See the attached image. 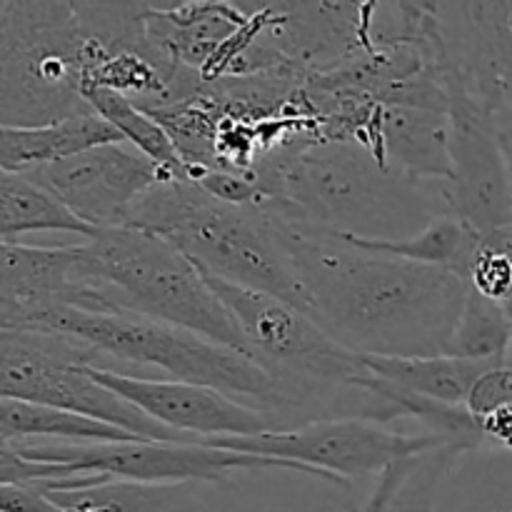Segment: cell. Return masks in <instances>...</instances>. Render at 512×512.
I'll return each mask as SVG.
<instances>
[{
	"label": "cell",
	"instance_id": "7a4b0ae2",
	"mask_svg": "<svg viewBox=\"0 0 512 512\" xmlns=\"http://www.w3.org/2000/svg\"><path fill=\"white\" fill-rule=\"evenodd\" d=\"M263 205L278 218L330 235L410 240L448 215L440 183L395 173L358 140H288L253 170Z\"/></svg>",
	"mask_w": 512,
	"mask_h": 512
},
{
	"label": "cell",
	"instance_id": "8992f818",
	"mask_svg": "<svg viewBox=\"0 0 512 512\" xmlns=\"http://www.w3.org/2000/svg\"><path fill=\"white\" fill-rule=\"evenodd\" d=\"M90 33L75 3H0V125L38 128L95 113Z\"/></svg>",
	"mask_w": 512,
	"mask_h": 512
},
{
	"label": "cell",
	"instance_id": "e0dca14e",
	"mask_svg": "<svg viewBox=\"0 0 512 512\" xmlns=\"http://www.w3.org/2000/svg\"><path fill=\"white\" fill-rule=\"evenodd\" d=\"M198 485L110 480L98 488L48 495L68 512H208Z\"/></svg>",
	"mask_w": 512,
	"mask_h": 512
},
{
	"label": "cell",
	"instance_id": "ffe728a7",
	"mask_svg": "<svg viewBox=\"0 0 512 512\" xmlns=\"http://www.w3.org/2000/svg\"><path fill=\"white\" fill-rule=\"evenodd\" d=\"M60 440V443H133V433L68 413L48 405L23 403V400L0 398V443H23V440Z\"/></svg>",
	"mask_w": 512,
	"mask_h": 512
},
{
	"label": "cell",
	"instance_id": "44dd1931",
	"mask_svg": "<svg viewBox=\"0 0 512 512\" xmlns=\"http://www.w3.org/2000/svg\"><path fill=\"white\" fill-rule=\"evenodd\" d=\"M90 108L108 120L128 145L153 160L168 178L173 180H190V168L185 158L180 155L173 135L168 133L160 120H155L148 110L140 108L128 95H120L115 90L105 88H88L85 90Z\"/></svg>",
	"mask_w": 512,
	"mask_h": 512
},
{
	"label": "cell",
	"instance_id": "9c48e42d",
	"mask_svg": "<svg viewBox=\"0 0 512 512\" xmlns=\"http://www.w3.org/2000/svg\"><path fill=\"white\" fill-rule=\"evenodd\" d=\"M35 463L63 465L70 475H105L110 480L133 483H228L238 470H293L313 475L325 483L340 485L333 475L315 468L288 463V460L260 458V455L233 453L210 448L205 443H158V440H133V443H0Z\"/></svg>",
	"mask_w": 512,
	"mask_h": 512
},
{
	"label": "cell",
	"instance_id": "ac0fdd59",
	"mask_svg": "<svg viewBox=\"0 0 512 512\" xmlns=\"http://www.w3.org/2000/svg\"><path fill=\"white\" fill-rule=\"evenodd\" d=\"M340 238L348 240L355 248L370 250V253L393 255V258L410 260V263L450 270L468 283L470 263H473V255L483 235L453 215H438L435 220H430L423 233L410 240H368L353 238V235H340Z\"/></svg>",
	"mask_w": 512,
	"mask_h": 512
},
{
	"label": "cell",
	"instance_id": "cb8c5ba5",
	"mask_svg": "<svg viewBox=\"0 0 512 512\" xmlns=\"http://www.w3.org/2000/svg\"><path fill=\"white\" fill-rule=\"evenodd\" d=\"M468 285L495 303H512V225L480 238L468 270Z\"/></svg>",
	"mask_w": 512,
	"mask_h": 512
},
{
	"label": "cell",
	"instance_id": "d4e9b609",
	"mask_svg": "<svg viewBox=\"0 0 512 512\" xmlns=\"http://www.w3.org/2000/svg\"><path fill=\"white\" fill-rule=\"evenodd\" d=\"M465 408L475 415L478 420L490 418V415L500 413V410L512 408V368L500 363L485 370L478 380H475L470 398Z\"/></svg>",
	"mask_w": 512,
	"mask_h": 512
},
{
	"label": "cell",
	"instance_id": "5bb4252c",
	"mask_svg": "<svg viewBox=\"0 0 512 512\" xmlns=\"http://www.w3.org/2000/svg\"><path fill=\"white\" fill-rule=\"evenodd\" d=\"M58 305L108 310L85 280L80 245L38 248L20 240L0 245V330L28 328Z\"/></svg>",
	"mask_w": 512,
	"mask_h": 512
},
{
	"label": "cell",
	"instance_id": "277c9868",
	"mask_svg": "<svg viewBox=\"0 0 512 512\" xmlns=\"http://www.w3.org/2000/svg\"><path fill=\"white\" fill-rule=\"evenodd\" d=\"M80 260L85 280L108 313L143 315L253 358L243 330L198 265L163 235L140 228L98 230L80 245Z\"/></svg>",
	"mask_w": 512,
	"mask_h": 512
},
{
	"label": "cell",
	"instance_id": "4fadbf2b",
	"mask_svg": "<svg viewBox=\"0 0 512 512\" xmlns=\"http://www.w3.org/2000/svg\"><path fill=\"white\" fill-rule=\"evenodd\" d=\"M90 375L155 423L195 440L250 438L285 430V425L265 410L250 408L205 385L135 378L115 368H90Z\"/></svg>",
	"mask_w": 512,
	"mask_h": 512
},
{
	"label": "cell",
	"instance_id": "2e32d148",
	"mask_svg": "<svg viewBox=\"0 0 512 512\" xmlns=\"http://www.w3.org/2000/svg\"><path fill=\"white\" fill-rule=\"evenodd\" d=\"M503 360H463L453 355L435 358H363L373 378L403 393L443 405H465L475 380Z\"/></svg>",
	"mask_w": 512,
	"mask_h": 512
},
{
	"label": "cell",
	"instance_id": "7c38bea8",
	"mask_svg": "<svg viewBox=\"0 0 512 512\" xmlns=\"http://www.w3.org/2000/svg\"><path fill=\"white\" fill-rule=\"evenodd\" d=\"M23 175L63 200L95 233L128 228L140 200L163 180H173L128 143L100 145Z\"/></svg>",
	"mask_w": 512,
	"mask_h": 512
},
{
	"label": "cell",
	"instance_id": "8fae6325",
	"mask_svg": "<svg viewBox=\"0 0 512 512\" xmlns=\"http://www.w3.org/2000/svg\"><path fill=\"white\" fill-rule=\"evenodd\" d=\"M450 115V178L440 183L448 215L480 235L512 225V185L498 128L458 85H445Z\"/></svg>",
	"mask_w": 512,
	"mask_h": 512
},
{
	"label": "cell",
	"instance_id": "30bf717a",
	"mask_svg": "<svg viewBox=\"0 0 512 512\" xmlns=\"http://www.w3.org/2000/svg\"><path fill=\"white\" fill-rule=\"evenodd\" d=\"M203 443L210 448L315 468L333 475L340 485L348 488L353 480L375 473L383 475L390 465L443 448L450 440L433 433H400L390 428V423L373 418H320L298 428L273 430L250 438H213Z\"/></svg>",
	"mask_w": 512,
	"mask_h": 512
},
{
	"label": "cell",
	"instance_id": "484cf974",
	"mask_svg": "<svg viewBox=\"0 0 512 512\" xmlns=\"http://www.w3.org/2000/svg\"><path fill=\"white\" fill-rule=\"evenodd\" d=\"M0 510L3 512H68L50 500L48 493L30 483L0 485Z\"/></svg>",
	"mask_w": 512,
	"mask_h": 512
},
{
	"label": "cell",
	"instance_id": "603a6c76",
	"mask_svg": "<svg viewBox=\"0 0 512 512\" xmlns=\"http://www.w3.org/2000/svg\"><path fill=\"white\" fill-rule=\"evenodd\" d=\"M463 453H468L463 445L448 443L405 460L383 512H435L440 483Z\"/></svg>",
	"mask_w": 512,
	"mask_h": 512
},
{
	"label": "cell",
	"instance_id": "4316f807",
	"mask_svg": "<svg viewBox=\"0 0 512 512\" xmlns=\"http://www.w3.org/2000/svg\"><path fill=\"white\" fill-rule=\"evenodd\" d=\"M403 463H405V460L390 465V468L385 470L383 475H380L378 485H375V490H373V495L368 498V503H365L363 508L355 510V512H383L385 503H388V498H390V490H393L395 480H398V475H400V468H403Z\"/></svg>",
	"mask_w": 512,
	"mask_h": 512
},
{
	"label": "cell",
	"instance_id": "6da1fadb",
	"mask_svg": "<svg viewBox=\"0 0 512 512\" xmlns=\"http://www.w3.org/2000/svg\"><path fill=\"white\" fill-rule=\"evenodd\" d=\"M278 220L303 290L300 310L340 348L360 358L448 355L468 295L460 275Z\"/></svg>",
	"mask_w": 512,
	"mask_h": 512
},
{
	"label": "cell",
	"instance_id": "7402d4cb",
	"mask_svg": "<svg viewBox=\"0 0 512 512\" xmlns=\"http://www.w3.org/2000/svg\"><path fill=\"white\" fill-rule=\"evenodd\" d=\"M510 340L512 323L505 305L485 298L468 285L448 355L463 360H503L505 363Z\"/></svg>",
	"mask_w": 512,
	"mask_h": 512
},
{
	"label": "cell",
	"instance_id": "5b68a950",
	"mask_svg": "<svg viewBox=\"0 0 512 512\" xmlns=\"http://www.w3.org/2000/svg\"><path fill=\"white\" fill-rule=\"evenodd\" d=\"M50 330L78 338L103 353L108 360L143 368H158L180 383L220 390L238 403L268 410H298L283 385L248 355L195 335L175 325L158 323L143 315L100 313L58 305L45 310L28 328Z\"/></svg>",
	"mask_w": 512,
	"mask_h": 512
},
{
	"label": "cell",
	"instance_id": "ba28073f",
	"mask_svg": "<svg viewBox=\"0 0 512 512\" xmlns=\"http://www.w3.org/2000/svg\"><path fill=\"white\" fill-rule=\"evenodd\" d=\"M200 273L243 330L255 363L283 385L295 408L340 390H358V383L368 373L363 358L340 348L303 310L203 268Z\"/></svg>",
	"mask_w": 512,
	"mask_h": 512
},
{
	"label": "cell",
	"instance_id": "9a60e30c",
	"mask_svg": "<svg viewBox=\"0 0 512 512\" xmlns=\"http://www.w3.org/2000/svg\"><path fill=\"white\" fill-rule=\"evenodd\" d=\"M125 143L123 135L98 113L75 115L38 128L0 125V170L30 173L35 168L63 163L100 145Z\"/></svg>",
	"mask_w": 512,
	"mask_h": 512
},
{
	"label": "cell",
	"instance_id": "52a82bcc",
	"mask_svg": "<svg viewBox=\"0 0 512 512\" xmlns=\"http://www.w3.org/2000/svg\"><path fill=\"white\" fill-rule=\"evenodd\" d=\"M90 368H108V358L83 340L50 330H0V398L85 415L140 440L203 443L155 423L103 388Z\"/></svg>",
	"mask_w": 512,
	"mask_h": 512
},
{
	"label": "cell",
	"instance_id": "d6986e66",
	"mask_svg": "<svg viewBox=\"0 0 512 512\" xmlns=\"http://www.w3.org/2000/svg\"><path fill=\"white\" fill-rule=\"evenodd\" d=\"M40 230H60V233L95 238V230L85 225L63 200L50 190L30 180L23 173L0 170V238L3 243H15V238Z\"/></svg>",
	"mask_w": 512,
	"mask_h": 512
},
{
	"label": "cell",
	"instance_id": "3957f363",
	"mask_svg": "<svg viewBox=\"0 0 512 512\" xmlns=\"http://www.w3.org/2000/svg\"><path fill=\"white\" fill-rule=\"evenodd\" d=\"M128 228L163 235L218 278L270 293L298 310L303 305L283 225L260 203L233 205L195 180H163L140 200Z\"/></svg>",
	"mask_w": 512,
	"mask_h": 512
}]
</instances>
